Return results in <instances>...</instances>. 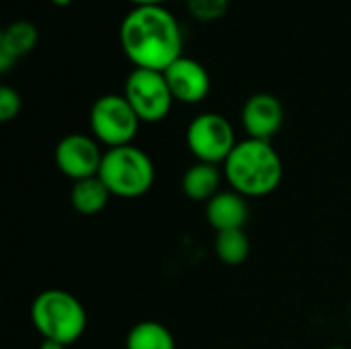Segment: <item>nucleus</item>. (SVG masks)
Segmentation results:
<instances>
[{"label":"nucleus","mask_w":351,"mask_h":349,"mask_svg":"<svg viewBox=\"0 0 351 349\" xmlns=\"http://www.w3.org/2000/svg\"><path fill=\"white\" fill-rule=\"evenodd\" d=\"M119 41L134 68L165 72L183 56V33L165 6H134L119 25Z\"/></svg>","instance_id":"f257e3e1"},{"label":"nucleus","mask_w":351,"mask_h":349,"mask_svg":"<svg viewBox=\"0 0 351 349\" xmlns=\"http://www.w3.org/2000/svg\"><path fill=\"white\" fill-rule=\"evenodd\" d=\"M224 179L245 197L274 193L284 177V163L267 140L247 138L234 146L224 163Z\"/></svg>","instance_id":"f03ea898"},{"label":"nucleus","mask_w":351,"mask_h":349,"mask_svg":"<svg viewBox=\"0 0 351 349\" xmlns=\"http://www.w3.org/2000/svg\"><path fill=\"white\" fill-rule=\"evenodd\" d=\"M31 323L43 339L76 344L86 331V311L82 302L66 290H43L31 302Z\"/></svg>","instance_id":"7ed1b4c3"},{"label":"nucleus","mask_w":351,"mask_h":349,"mask_svg":"<svg viewBox=\"0 0 351 349\" xmlns=\"http://www.w3.org/2000/svg\"><path fill=\"white\" fill-rule=\"evenodd\" d=\"M154 163L138 146L128 144L119 148H107L99 169V179L107 185L111 195L123 200H136L150 191L154 185Z\"/></svg>","instance_id":"20e7f679"},{"label":"nucleus","mask_w":351,"mask_h":349,"mask_svg":"<svg viewBox=\"0 0 351 349\" xmlns=\"http://www.w3.org/2000/svg\"><path fill=\"white\" fill-rule=\"evenodd\" d=\"M88 123L99 144L119 148L134 142L142 121L123 95H103L93 103Z\"/></svg>","instance_id":"39448f33"},{"label":"nucleus","mask_w":351,"mask_h":349,"mask_svg":"<svg viewBox=\"0 0 351 349\" xmlns=\"http://www.w3.org/2000/svg\"><path fill=\"white\" fill-rule=\"evenodd\" d=\"M123 97L144 123L162 121L175 103L173 93L167 84L165 72L134 68L123 84Z\"/></svg>","instance_id":"423d86ee"},{"label":"nucleus","mask_w":351,"mask_h":349,"mask_svg":"<svg viewBox=\"0 0 351 349\" xmlns=\"http://www.w3.org/2000/svg\"><path fill=\"white\" fill-rule=\"evenodd\" d=\"M187 148L197 163L224 165L234 150L237 136L232 123L220 113H199L187 125Z\"/></svg>","instance_id":"0eeeda50"},{"label":"nucleus","mask_w":351,"mask_h":349,"mask_svg":"<svg viewBox=\"0 0 351 349\" xmlns=\"http://www.w3.org/2000/svg\"><path fill=\"white\" fill-rule=\"evenodd\" d=\"M103 154L105 152L93 136L68 134L56 146V165L62 175L70 177L76 183L99 175Z\"/></svg>","instance_id":"6e6552de"},{"label":"nucleus","mask_w":351,"mask_h":349,"mask_svg":"<svg viewBox=\"0 0 351 349\" xmlns=\"http://www.w3.org/2000/svg\"><path fill=\"white\" fill-rule=\"evenodd\" d=\"M167 84L173 93L175 101H181L185 105L202 103L210 95V74L208 70L193 58L181 56L177 62H173L165 70Z\"/></svg>","instance_id":"1a4fd4ad"},{"label":"nucleus","mask_w":351,"mask_h":349,"mask_svg":"<svg viewBox=\"0 0 351 349\" xmlns=\"http://www.w3.org/2000/svg\"><path fill=\"white\" fill-rule=\"evenodd\" d=\"M241 121L249 138L269 142L284 125V105L269 93H257L245 101Z\"/></svg>","instance_id":"9d476101"},{"label":"nucleus","mask_w":351,"mask_h":349,"mask_svg":"<svg viewBox=\"0 0 351 349\" xmlns=\"http://www.w3.org/2000/svg\"><path fill=\"white\" fill-rule=\"evenodd\" d=\"M206 218L216 232L239 230L249 222V204L247 197L239 191H220L206 204Z\"/></svg>","instance_id":"9b49d317"},{"label":"nucleus","mask_w":351,"mask_h":349,"mask_svg":"<svg viewBox=\"0 0 351 349\" xmlns=\"http://www.w3.org/2000/svg\"><path fill=\"white\" fill-rule=\"evenodd\" d=\"M37 27L29 21H12L0 31V72H8L19 58L37 45Z\"/></svg>","instance_id":"f8f14e48"},{"label":"nucleus","mask_w":351,"mask_h":349,"mask_svg":"<svg viewBox=\"0 0 351 349\" xmlns=\"http://www.w3.org/2000/svg\"><path fill=\"white\" fill-rule=\"evenodd\" d=\"M222 175L218 165H210V163H195L191 165L183 179H181V187L183 193L191 200V202H210L214 195L220 193V183H222Z\"/></svg>","instance_id":"ddd939ff"},{"label":"nucleus","mask_w":351,"mask_h":349,"mask_svg":"<svg viewBox=\"0 0 351 349\" xmlns=\"http://www.w3.org/2000/svg\"><path fill=\"white\" fill-rule=\"evenodd\" d=\"M109 197H111V191L99 179V175L76 181L70 191L72 206L82 216H95V214L103 212L105 206L109 204Z\"/></svg>","instance_id":"4468645a"},{"label":"nucleus","mask_w":351,"mask_h":349,"mask_svg":"<svg viewBox=\"0 0 351 349\" xmlns=\"http://www.w3.org/2000/svg\"><path fill=\"white\" fill-rule=\"evenodd\" d=\"M125 349H175V337L162 323L142 321L130 329Z\"/></svg>","instance_id":"2eb2a0df"},{"label":"nucleus","mask_w":351,"mask_h":349,"mask_svg":"<svg viewBox=\"0 0 351 349\" xmlns=\"http://www.w3.org/2000/svg\"><path fill=\"white\" fill-rule=\"evenodd\" d=\"M214 251L224 265H241L251 253V241L243 228L222 230L214 239Z\"/></svg>","instance_id":"dca6fc26"},{"label":"nucleus","mask_w":351,"mask_h":349,"mask_svg":"<svg viewBox=\"0 0 351 349\" xmlns=\"http://www.w3.org/2000/svg\"><path fill=\"white\" fill-rule=\"evenodd\" d=\"M230 0H187V10L193 19L210 23L226 14Z\"/></svg>","instance_id":"f3484780"},{"label":"nucleus","mask_w":351,"mask_h":349,"mask_svg":"<svg viewBox=\"0 0 351 349\" xmlns=\"http://www.w3.org/2000/svg\"><path fill=\"white\" fill-rule=\"evenodd\" d=\"M21 111V95L12 88L2 84L0 86V121H10Z\"/></svg>","instance_id":"a211bd4d"},{"label":"nucleus","mask_w":351,"mask_h":349,"mask_svg":"<svg viewBox=\"0 0 351 349\" xmlns=\"http://www.w3.org/2000/svg\"><path fill=\"white\" fill-rule=\"evenodd\" d=\"M132 2L134 6H162L167 0H128Z\"/></svg>","instance_id":"6ab92c4d"},{"label":"nucleus","mask_w":351,"mask_h":349,"mask_svg":"<svg viewBox=\"0 0 351 349\" xmlns=\"http://www.w3.org/2000/svg\"><path fill=\"white\" fill-rule=\"evenodd\" d=\"M39 349H66L64 344H58V341H51V339H43Z\"/></svg>","instance_id":"aec40b11"},{"label":"nucleus","mask_w":351,"mask_h":349,"mask_svg":"<svg viewBox=\"0 0 351 349\" xmlns=\"http://www.w3.org/2000/svg\"><path fill=\"white\" fill-rule=\"evenodd\" d=\"M56 6H68V4H72V0H51Z\"/></svg>","instance_id":"412c9836"},{"label":"nucleus","mask_w":351,"mask_h":349,"mask_svg":"<svg viewBox=\"0 0 351 349\" xmlns=\"http://www.w3.org/2000/svg\"><path fill=\"white\" fill-rule=\"evenodd\" d=\"M329 349H348V348H341V346H335V348H329Z\"/></svg>","instance_id":"4be33fe9"}]
</instances>
